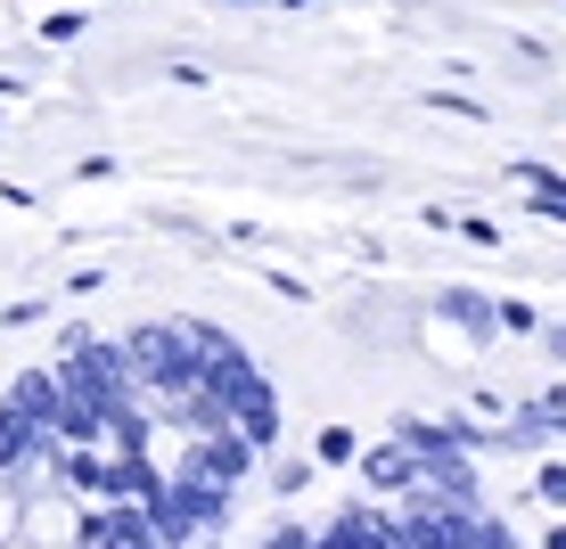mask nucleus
Returning a JSON list of instances; mask_svg holds the SVG:
<instances>
[{
	"instance_id": "nucleus-1",
	"label": "nucleus",
	"mask_w": 566,
	"mask_h": 549,
	"mask_svg": "<svg viewBox=\"0 0 566 549\" xmlns=\"http://www.w3.org/2000/svg\"><path fill=\"white\" fill-rule=\"evenodd\" d=\"M436 312H452L468 337H493V328H501V304H493V296H476V287H443Z\"/></svg>"
},
{
	"instance_id": "nucleus-2",
	"label": "nucleus",
	"mask_w": 566,
	"mask_h": 549,
	"mask_svg": "<svg viewBox=\"0 0 566 549\" xmlns=\"http://www.w3.org/2000/svg\"><path fill=\"white\" fill-rule=\"evenodd\" d=\"M321 460H328V467L354 460V426H321Z\"/></svg>"
},
{
	"instance_id": "nucleus-3",
	"label": "nucleus",
	"mask_w": 566,
	"mask_h": 549,
	"mask_svg": "<svg viewBox=\"0 0 566 549\" xmlns=\"http://www.w3.org/2000/svg\"><path fill=\"white\" fill-rule=\"evenodd\" d=\"M427 107H443V115H460V124H484V107H476V99H460V91H427Z\"/></svg>"
},
{
	"instance_id": "nucleus-4",
	"label": "nucleus",
	"mask_w": 566,
	"mask_h": 549,
	"mask_svg": "<svg viewBox=\"0 0 566 549\" xmlns=\"http://www.w3.org/2000/svg\"><path fill=\"white\" fill-rule=\"evenodd\" d=\"M501 328H510V337H534V304H517V296H501Z\"/></svg>"
},
{
	"instance_id": "nucleus-5",
	"label": "nucleus",
	"mask_w": 566,
	"mask_h": 549,
	"mask_svg": "<svg viewBox=\"0 0 566 549\" xmlns=\"http://www.w3.org/2000/svg\"><path fill=\"white\" fill-rule=\"evenodd\" d=\"M369 476H378V484H411V460H395V451H378V460H369Z\"/></svg>"
},
{
	"instance_id": "nucleus-6",
	"label": "nucleus",
	"mask_w": 566,
	"mask_h": 549,
	"mask_svg": "<svg viewBox=\"0 0 566 549\" xmlns=\"http://www.w3.org/2000/svg\"><path fill=\"white\" fill-rule=\"evenodd\" d=\"M534 493H542V500H558V508H566V467H558V460H551V467H542V476H534Z\"/></svg>"
},
{
	"instance_id": "nucleus-7",
	"label": "nucleus",
	"mask_w": 566,
	"mask_h": 549,
	"mask_svg": "<svg viewBox=\"0 0 566 549\" xmlns=\"http://www.w3.org/2000/svg\"><path fill=\"white\" fill-rule=\"evenodd\" d=\"M542 549H566V525H551V534H542Z\"/></svg>"
},
{
	"instance_id": "nucleus-8",
	"label": "nucleus",
	"mask_w": 566,
	"mask_h": 549,
	"mask_svg": "<svg viewBox=\"0 0 566 549\" xmlns=\"http://www.w3.org/2000/svg\"><path fill=\"white\" fill-rule=\"evenodd\" d=\"M551 352H558V361H566V328H551Z\"/></svg>"
},
{
	"instance_id": "nucleus-9",
	"label": "nucleus",
	"mask_w": 566,
	"mask_h": 549,
	"mask_svg": "<svg viewBox=\"0 0 566 549\" xmlns=\"http://www.w3.org/2000/svg\"><path fill=\"white\" fill-rule=\"evenodd\" d=\"M230 9H255V0H230Z\"/></svg>"
}]
</instances>
